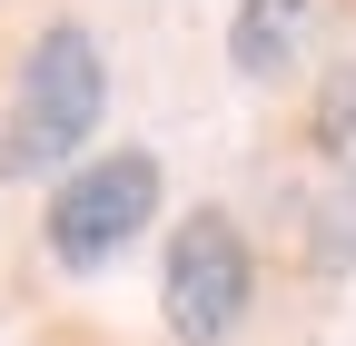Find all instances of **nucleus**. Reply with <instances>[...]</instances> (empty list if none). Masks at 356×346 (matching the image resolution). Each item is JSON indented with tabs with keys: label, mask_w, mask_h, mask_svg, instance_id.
<instances>
[{
	"label": "nucleus",
	"mask_w": 356,
	"mask_h": 346,
	"mask_svg": "<svg viewBox=\"0 0 356 346\" xmlns=\"http://www.w3.org/2000/svg\"><path fill=\"white\" fill-rule=\"evenodd\" d=\"M317 10H327V0H238L228 69H238V79H287V69L307 60V40H317Z\"/></svg>",
	"instance_id": "nucleus-4"
},
{
	"label": "nucleus",
	"mask_w": 356,
	"mask_h": 346,
	"mask_svg": "<svg viewBox=\"0 0 356 346\" xmlns=\"http://www.w3.org/2000/svg\"><path fill=\"white\" fill-rule=\"evenodd\" d=\"M257 307V257H248V228L228 208H188L168 228V257H159V317L178 346H228Z\"/></svg>",
	"instance_id": "nucleus-2"
},
{
	"label": "nucleus",
	"mask_w": 356,
	"mask_h": 346,
	"mask_svg": "<svg viewBox=\"0 0 356 346\" xmlns=\"http://www.w3.org/2000/svg\"><path fill=\"white\" fill-rule=\"evenodd\" d=\"M109 119V60L89 20L30 30V50L10 69V119H0V179H70Z\"/></svg>",
	"instance_id": "nucleus-1"
},
{
	"label": "nucleus",
	"mask_w": 356,
	"mask_h": 346,
	"mask_svg": "<svg viewBox=\"0 0 356 346\" xmlns=\"http://www.w3.org/2000/svg\"><path fill=\"white\" fill-rule=\"evenodd\" d=\"M149 218H159V158L149 149H99V158H79L70 179H50L40 238H50L60 267H109Z\"/></svg>",
	"instance_id": "nucleus-3"
}]
</instances>
